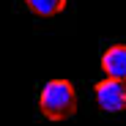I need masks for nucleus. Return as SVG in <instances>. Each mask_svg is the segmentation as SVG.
<instances>
[{"label":"nucleus","instance_id":"f257e3e1","mask_svg":"<svg viewBox=\"0 0 126 126\" xmlns=\"http://www.w3.org/2000/svg\"><path fill=\"white\" fill-rule=\"evenodd\" d=\"M38 110L49 121H66L77 110V91L69 79H49L38 93Z\"/></svg>","mask_w":126,"mask_h":126},{"label":"nucleus","instance_id":"f03ea898","mask_svg":"<svg viewBox=\"0 0 126 126\" xmlns=\"http://www.w3.org/2000/svg\"><path fill=\"white\" fill-rule=\"evenodd\" d=\"M93 93H96V101H99L101 110H107V112H121V110H126V79L107 77V79L96 82Z\"/></svg>","mask_w":126,"mask_h":126},{"label":"nucleus","instance_id":"7ed1b4c3","mask_svg":"<svg viewBox=\"0 0 126 126\" xmlns=\"http://www.w3.org/2000/svg\"><path fill=\"white\" fill-rule=\"evenodd\" d=\"M101 69L107 77L126 79V44H115L110 49H104L101 55Z\"/></svg>","mask_w":126,"mask_h":126},{"label":"nucleus","instance_id":"20e7f679","mask_svg":"<svg viewBox=\"0 0 126 126\" xmlns=\"http://www.w3.org/2000/svg\"><path fill=\"white\" fill-rule=\"evenodd\" d=\"M25 6L36 16H55L66 8V0H25Z\"/></svg>","mask_w":126,"mask_h":126}]
</instances>
